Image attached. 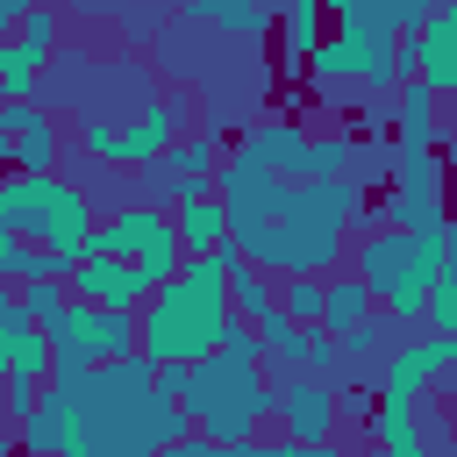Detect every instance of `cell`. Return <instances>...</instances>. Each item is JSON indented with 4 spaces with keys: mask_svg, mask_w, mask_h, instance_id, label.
<instances>
[{
    "mask_svg": "<svg viewBox=\"0 0 457 457\" xmlns=\"http://www.w3.org/2000/svg\"><path fill=\"white\" fill-rule=\"evenodd\" d=\"M336 400H343V393L321 386V378H278V386H271V414H278L286 443H328L336 421H343Z\"/></svg>",
    "mask_w": 457,
    "mask_h": 457,
    "instance_id": "12",
    "label": "cell"
},
{
    "mask_svg": "<svg viewBox=\"0 0 457 457\" xmlns=\"http://www.w3.org/2000/svg\"><path fill=\"white\" fill-rule=\"evenodd\" d=\"M371 428H378L386 457H443V436L421 428V407H407V400H378Z\"/></svg>",
    "mask_w": 457,
    "mask_h": 457,
    "instance_id": "19",
    "label": "cell"
},
{
    "mask_svg": "<svg viewBox=\"0 0 457 457\" xmlns=\"http://www.w3.org/2000/svg\"><path fill=\"white\" fill-rule=\"evenodd\" d=\"M0 221L21 250L50 257L57 278H71V264L93 250V200H86V186H71L57 171H43V179L7 171L0 179Z\"/></svg>",
    "mask_w": 457,
    "mask_h": 457,
    "instance_id": "3",
    "label": "cell"
},
{
    "mask_svg": "<svg viewBox=\"0 0 457 457\" xmlns=\"http://www.w3.org/2000/svg\"><path fill=\"white\" fill-rule=\"evenodd\" d=\"M250 457H343L336 443H250Z\"/></svg>",
    "mask_w": 457,
    "mask_h": 457,
    "instance_id": "29",
    "label": "cell"
},
{
    "mask_svg": "<svg viewBox=\"0 0 457 457\" xmlns=\"http://www.w3.org/2000/svg\"><path fill=\"white\" fill-rule=\"evenodd\" d=\"M307 64H314V79H321L328 93H343V86H400V79H407V43L386 36L378 7L343 0V7H336V36H321V50H314Z\"/></svg>",
    "mask_w": 457,
    "mask_h": 457,
    "instance_id": "6",
    "label": "cell"
},
{
    "mask_svg": "<svg viewBox=\"0 0 457 457\" xmlns=\"http://www.w3.org/2000/svg\"><path fill=\"white\" fill-rule=\"evenodd\" d=\"M407 79H414L428 100H443V93L457 86V7H428V21H421L414 43H407Z\"/></svg>",
    "mask_w": 457,
    "mask_h": 457,
    "instance_id": "14",
    "label": "cell"
},
{
    "mask_svg": "<svg viewBox=\"0 0 457 457\" xmlns=\"http://www.w3.org/2000/svg\"><path fill=\"white\" fill-rule=\"evenodd\" d=\"M421 314L436 321V336H443V343L457 336V278H450V271H443V278L428 286V300H421Z\"/></svg>",
    "mask_w": 457,
    "mask_h": 457,
    "instance_id": "28",
    "label": "cell"
},
{
    "mask_svg": "<svg viewBox=\"0 0 457 457\" xmlns=\"http://www.w3.org/2000/svg\"><path fill=\"white\" fill-rule=\"evenodd\" d=\"M221 264H228V314L257 328V321H264V314L278 307V293H271V278H264V271H250V264L236 257V243H221Z\"/></svg>",
    "mask_w": 457,
    "mask_h": 457,
    "instance_id": "21",
    "label": "cell"
},
{
    "mask_svg": "<svg viewBox=\"0 0 457 457\" xmlns=\"http://www.w3.org/2000/svg\"><path fill=\"white\" fill-rule=\"evenodd\" d=\"M193 14L214 21V29H228V36H264L271 29V7H250V0H200Z\"/></svg>",
    "mask_w": 457,
    "mask_h": 457,
    "instance_id": "24",
    "label": "cell"
},
{
    "mask_svg": "<svg viewBox=\"0 0 457 457\" xmlns=\"http://www.w3.org/2000/svg\"><path fill=\"white\" fill-rule=\"evenodd\" d=\"M371 321V293L357 278H321V336H357Z\"/></svg>",
    "mask_w": 457,
    "mask_h": 457,
    "instance_id": "22",
    "label": "cell"
},
{
    "mask_svg": "<svg viewBox=\"0 0 457 457\" xmlns=\"http://www.w3.org/2000/svg\"><path fill=\"white\" fill-rule=\"evenodd\" d=\"M179 407H186V421L207 428L214 450H243L257 436V421L271 414V386H264L257 350H214V357L186 364Z\"/></svg>",
    "mask_w": 457,
    "mask_h": 457,
    "instance_id": "4",
    "label": "cell"
},
{
    "mask_svg": "<svg viewBox=\"0 0 457 457\" xmlns=\"http://www.w3.org/2000/svg\"><path fill=\"white\" fill-rule=\"evenodd\" d=\"M150 186H164L179 207L200 200V193H214V136H186V143H171V150L150 164Z\"/></svg>",
    "mask_w": 457,
    "mask_h": 457,
    "instance_id": "17",
    "label": "cell"
},
{
    "mask_svg": "<svg viewBox=\"0 0 457 457\" xmlns=\"http://www.w3.org/2000/svg\"><path fill=\"white\" fill-rule=\"evenodd\" d=\"M86 257H114V264H136L143 271V286L157 293V286H171V271H179V243H171V214L164 207H150V200H129L107 228H93V250Z\"/></svg>",
    "mask_w": 457,
    "mask_h": 457,
    "instance_id": "9",
    "label": "cell"
},
{
    "mask_svg": "<svg viewBox=\"0 0 457 457\" xmlns=\"http://www.w3.org/2000/svg\"><path fill=\"white\" fill-rule=\"evenodd\" d=\"M278 314H286L293 328H321V278H286Z\"/></svg>",
    "mask_w": 457,
    "mask_h": 457,
    "instance_id": "26",
    "label": "cell"
},
{
    "mask_svg": "<svg viewBox=\"0 0 457 457\" xmlns=\"http://www.w3.org/2000/svg\"><path fill=\"white\" fill-rule=\"evenodd\" d=\"M50 43H57V14H50V7H21V29H14V43L0 50V100H7V107H21V100L43 86Z\"/></svg>",
    "mask_w": 457,
    "mask_h": 457,
    "instance_id": "10",
    "label": "cell"
},
{
    "mask_svg": "<svg viewBox=\"0 0 457 457\" xmlns=\"http://www.w3.org/2000/svg\"><path fill=\"white\" fill-rule=\"evenodd\" d=\"M43 343H50V371H100L136 350V314H107L64 293V307L43 321Z\"/></svg>",
    "mask_w": 457,
    "mask_h": 457,
    "instance_id": "8",
    "label": "cell"
},
{
    "mask_svg": "<svg viewBox=\"0 0 457 457\" xmlns=\"http://www.w3.org/2000/svg\"><path fill=\"white\" fill-rule=\"evenodd\" d=\"M443 171L436 157H400V186H393V228H443Z\"/></svg>",
    "mask_w": 457,
    "mask_h": 457,
    "instance_id": "18",
    "label": "cell"
},
{
    "mask_svg": "<svg viewBox=\"0 0 457 457\" xmlns=\"http://www.w3.org/2000/svg\"><path fill=\"white\" fill-rule=\"evenodd\" d=\"M14 307H21V314L43 328V321L64 307V278H29V286H14Z\"/></svg>",
    "mask_w": 457,
    "mask_h": 457,
    "instance_id": "27",
    "label": "cell"
},
{
    "mask_svg": "<svg viewBox=\"0 0 457 457\" xmlns=\"http://www.w3.org/2000/svg\"><path fill=\"white\" fill-rule=\"evenodd\" d=\"M171 243H179V257H214V250L228 243V214H221V200H214V193L186 200V207L171 214Z\"/></svg>",
    "mask_w": 457,
    "mask_h": 457,
    "instance_id": "20",
    "label": "cell"
},
{
    "mask_svg": "<svg viewBox=\"0 0 457 457\" xmlns=\"http://www.w3.org/2000/svg\"><path fill=\"white\" fill-rule=\"evenodd\" d=\"M186 114H193L186 93H171V100H143L129 121L86 114V121H79V143H86V157H100V164H114V171H150V164L179 143Z\"/></svg>",
    "mask_w": 457,
    "mask_h": 457,
    "instance_id": "7",
    "label": "cell"
},
{
    "mask_svg": "<svg viewBox=\"0 0 457 457\" xmlns=\"http://www.w3.org/2000/svg\"><path fill=\"white\" fill-rule=\"evenodd\" d=\"M157 457H250V443H243V450H214V443H171V450H157Z\"/></svg>",
    "mask_w": 457,
    "mask_h": 457,
    "instance_id": "30",
    "label": "cell"
},
{
    "mask_svg": "<svg viewBox=\"0 0 457 457\" xmlns=\"http://www.w3.org/2000/svg\"><path fill=\"white\" fill-rule=\"evenodd\" d=\"M450 271V236L443 228H386L357 243V286L371 293V307H386L393 321H414L428 286Z\"/></svg>",
    "mask_w": 457,
    "mask_h": 457,
    "instance_id": "5",
    "label": "cell"
},
{
    "mask_svg": "<svg viewBox=\"0 0 457 457\" xmlns=\"http://www.w3.org/2000/svg\"><path fill=\"white\" fill-rule=\"evenodd\" d=\"M14 29H21V0H0V50L14 43Z\"/></svg>",
    "mask_w": 457,
    "mask_h": 457,
    "instance_id": "31",
    "label": "cell"
},
{
    "mask_svg": "<svg viewBox=\"0 0 457 457\" xmlns=\"http://www.w3.org/2000/svg\"><path fill=\"white\" fill-rule=\"evenodd\" d=\"M450 364H457V343H443V336H428V343H400V350L378 364V400H407V407H421V393L443 386Z\"/></svg>",
    "mask_w": 457,
    "mask_h": 457,
    "instance_id": "13",
    "label": "cell"
},
{
    "mask_svg": "<svg viewBox=\"0 0 457 457\" xmlns=\"http://www.w3.org/2000/svg\"><path fill=\"white\" fill-rule=\"evenodd\" d=\"M57 164V129L36 100L21 107H0V171H21V179H43Z\"/></svg>",
    "mask_w": 457,
    "mask_h": 457,
    "instance_id": "15",
    "label": "cell"
},
{
    "mask_svg": "<svg viewBox=\"0 0 457 457\" xmlns=\"http://www.w3.org/2000/svg\"><path fill=\"white\" fill-rule=\"evenodd\" d=\"M64 293L86 300V307H107V314H136V307L150 300L143 271H136V264H114V257H79L71 278H64Z\"/></svg>",
    "mask_w": 457,
    "mask_h": 457,
    "instance_id": "16",
    "label": "cell"
},
{
    "mask_svg": "<svg viewBox=\"0 0 457 457\" xmlns=\"http://www.w3.org/2000/svg\"><path fill=\"white\" fill-rule=\"evenodd\" d=\"M428 143H436V100L407 79L400 86V157H428Z\"/></svg>",
    "mask_w": 457,
    "mask_h": 457,
    "instance_id": "23",
    "label": "cell"
},
{
    "mask_svg": "<svg viewBox=\"0 0 457 457\" xmlns=\"http://www.w3.org/2000/svg\"><path fill=\"white\" fill-rule=\"evenodd\" d=\"M0 107H7V100H0Z\"/></svg>",
    "mask_w": 457,
    "mask_h": 457,
    "instance_id": "32",
    "label": "cell"
},
{
    "mask_svg": "<svg viewBox=\"0 0 457 457\" xmlns=\"http://www.w3.org/2000/svg\"><path fill=\"white\" fill-rule=\"evenodd\" d=\"M357 207H364V193L357 186H343V179H300V186H286L243 236H228L236 243V257L250 264V271H264V278H328V264L343 257V243H350V221H357Z\"/></svg>",
    "mask_w": 457,
    "mask_h": 457,
    "instance_id": "1",
    "label": "cell"
},
{
    "mask_svg": "<svg viewBox=\"0 0 457 457\" xmlns=\"http://www.w3.org/2000/svg\"><path fill=\"white\" fill-rule=\"evenodd\" d=\"M221 328H228V264H221V250L214 257H179L171 286H157L136 307V357L150 371H186V364L221 350Z\"/></svg>",
    "mask_w": 457,
    "mask_h": 457,
    "instance_id": "2",
    "label": "cell"
},
{
    "mask_svg": "<svg viewBox=\"0 0 457 457\" xmlns=\"http://www.w3.org/2000/svg\"><path fill=\"white\" fill-rule=\"evenodd\" d=\"M307 129L300 121H257L243 143H236V157L228 164H243V171H257V179H271V186H300V171H307Z\"/></svg>",
    "mask_w": 457,
    "mask_h": 457,
    "instance_id": "11",
    "label": "cell"
},
{
    "mask_svg": "<svg viewBox=\"0 0 457 457\" xmlns=\"http://www.w3.org/2000/svg\"><path fill=\"white\" fill-rule=\"evenodd\" d=\"M314 50H321V7L286 0V57H314Z\"/></svg>",
    "mask_w": 457,
    "mask_h": 457,
    "instance_id": "25",
    "label": "cell"
}]
</instances>
